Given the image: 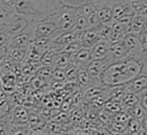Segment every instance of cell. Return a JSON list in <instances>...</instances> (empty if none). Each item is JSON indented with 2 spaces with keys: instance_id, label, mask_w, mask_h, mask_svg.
Returning <instances> with one entry per match:
<instances>
[{
  "instance_id": "6da1fadb",
  "label": "cell",
  "mask_w": 147,
  "mask_h": 135,
  "mask_svg": "<svg viewBox=\"0 0 147 135\" xmlns=\"http://www.w3.org/2000/svg\"><path fill=\"white\" fill-rule=\"evenodd\" d=\"M144 58L140 52H134L121 60L108 63L100 76L101 84L107 87L126 84L141 72Z\"/></svg>"
},
{
  "instance_id": "7a4b0ae2",
  "label": "cell",
  "mask_w": 147,
  "mask_h": 135,
  "mask_svg": "<svg viewBox=\"0 0 147 135\" xmlns=\"http://www.w3.org/2000/svg\"><path fill=\"white\" fill-rule=\"evenodd\" d=\"M56 5V0H15L14 12L37 21L45 17Z\"/></svg>"
},
{
  "instance_id": "3957f363",
  "label": "cell",
  "mask_w": 147,
  "mask_h": 135,
  "mask_svg": "<svg viewBox=\"0 0 147 135\" xmlns=\"http://www.w3.org/2000/svg\"><path fill=\"white\" fill-rule=\"evenodd\" d=\"M111 61L108 58H103V59H91L90 60V62L86 65V69H87V73L90 75L92 85L101 84L100 76H101L103 69Z\"/></svg>"
},
{
  "instance_id": "277c9868",
  "label": "cell",
  "mask_w": 147,
  "mask_h": 135,
  "mask_svg": "<svg viewBox=\"0 0 147 135\" xmlns=\"http://www.w3.org/2000/svg\"><path fill=\"white\" fill-rule=\"evenodd\" d=\"M124 87H125V91H131V92H136V93L146 89L147 88V73L140 72L131 81H129L126 84H124Z\"/></svg>"
},
{
  "instance_id": "5b68a950",
  "label": "cell",
  "mask_w": 147,
  "mask_h": 135,
  "mask_svg": "<svg viewBox=\"0 0 147 135\" xmlns=\"http://www.w3.org/2000/svg\"><path fill=\"white\" fill-rule=\"evenodd\" d=\"M100 39V35L96 28H86L85 30H83L79 35L78 40L80 42L82 46L85 47H92L98 40Z\"/></svg>"
},
{
  "instance_id": "8992f818",
  "label": "cell",
  "mask_w": 147,
  "mask_h": 135,
  "mask_svg": "<svg viewBox=\"0 0 147 135\" xmlns=\"http://www.w3.org/2000/svg\"><path fill=\"white\" fill-rule=\"evenodd\" d=\"M127 51L123 44L122 40L118 42H114V43H109V48H108V55L107 58L113 62L116 60H121L123 58H125L127 55Z\"/></svg>"
},
{
  "instance_id": "52a82bcc",
  "label": "cell",
  "mask_w": 147,
  "mask_h": 135,
  "mask_svg": "<svg viewBox=\"0 0 147 135\" xmlns=\"http://www.w3.org/2000/svg\"><path fill=\"white\" fill-rule=\"evenodd\" d=\"M109 42L108 39L100 38L92 47H91V58L92 59H103L108 55Z\"/></svg>"
},
{
  "instance_id": "ba28073f",
  "label": "cell",
  "mask_w": 147,
  "mask_h": 135,
  "mask_svg": "<svg viewBox=\"0 0 147 135\" xmlns=\"http://www.w3.org/2000/svg\"><path fill=\"white\" fill-rule=\"evenodd\" d=\"M91 48L90 47H85L82 46L77 52H75L74 54L70 55V62L77 65V66H82V65H87L91 60Z\"/></svg>"
},
{
  "instance_id": "9c48e42d",
  "label": "cell",
  "mask_w": 147,
  "mask_h": 135,
  "mask_svg": "<svg viewBox=\"0 0 147 135\" xmlns=\"http://www.w3.org/2000/svg\"><path fill=\"white\" fill-rule=\"evenodd\" d=\"M122 42L127 51V53H133L136 51H139V38H138V33H134V32H126L123 38H122Z\"/></svg>"
},
{
  "instance_id": "30bf717a",
  "label": "cell",
  "mask_w": 147,
  "mask_h": 135,
  "mask_svg": "<svg viewBox=\"0 0 147 135\" xmlns=\"http://www.w3.org/2000/svg\"><path fill=\"white\" fill-rule=\"evenodd\" d=\"M146 25H147V15L134 13L131 18L130 31L134 32V33H139Z\"/></svg>"
},
{
  "instance_id": "8fae6325",
  "label": "cell",
  "mask_w": 147,
  "mask_h": 135,
  "mask_svg": "<svg viewBox=\"0 0 147 135\" xmlns=\"http://www.w3.org/2000/svg\"><path fill=\"white\" fill-rule=\"evenodd\" d=\"M76 83L79 88H84V89H87L92 85L91 83V78H90V75L87 73V69H86V65H82V66H78V72H77V77H76Z\"/></svg>"
},
{
  "instance_id": "7c38bea8",
  "label": "cell",
  "mask_w": 147,
  "mask_h": 135,
  "mask_svg": "<svg viewBox=\"0 0 147 135\" xmlns=\"http://www.w3.org/2000/svg\"><path fill=\"white\" fill-rule=\"evenodd\" d=\"M95 14H96L98 20H99L100 23L111 22V8H110L109 2H106V3L101 5V6H99L95 9Z\"/></svg>"
},
{
  "instance_id": "4fadbf2b",
  "label": "cell",
  "mask_w": 147,
  "mask_h": 135,
  "mask_svg": "<svg viewBox=\"0 0 147 135\" xmlns=\"http://www.w3.org/2000/svg\"><path fill=\"white\" fill-rule=\"evenodd\" d=\"M70 63V54L62 52V51H57L54 57H53V65L55 67H61V68H65Z\"/></svg>"
},
{
  "instance_id": "5bb4252c",
  "label": "cell",
  "mask_w": 147,
  "mask_h": 135,
  "mask_svg": "<svg viewBox=\"0 0 147 135\" xmlns=\"http://www.w3.org/2000/svg\"><path fill=\"white\" fill-rule=\"evenodd\" d=\"M125 126H126L125 134H144L141 121L139 119L130 118Z\"/></svg>"
},
{
  "instance_id": "9a60e30c",
  "label": "cell",
  "mask_w": 147,
  "mask_h": 135,
  "mask_svg": "<svg viewBox=\"0 0 147 135\" xmlns=\"http://www.w3.org/2000/svg\"><path fill=\"white\" fill-rule=\"evenodd\" d=\"M138 103H139L138 93L131 92V91H125V93H124V96L122 97V100H121V104H122L123 108L131 107V106H133Z\"/></svg>"
},
{
  "instance_id": "2e32d148",
  "label": "cell",
  "mask_w": 147,
  "mask_h": 135,
  "mask_svg": "<svg viewBox=\"0 0 147 135\" xmlns=\"http://www.w3.org/2000/svg\"><path fill=\"white\" fill-rule=\"evenodd\" d=\"M14 13H15L14 10L8 9V8H6V7L0 5V29L5 28L9 23V21H10V18H11Z\"/></svg>"
},
{
  "instance_id": "e0dca14e",
  "label": "cell",
  "mask_w": 147,
  "mask_h": 135,
  "mask_svg": "<svg viewBox=\"0 0 147 135\" xmlns=\"http://www.w3.org/2000/svg\"><path fill=\"white\" fill-rule=\"evenodd\" d=\"M138 38H139V51L144 57H146L147 55V25L138 33Z\"/></svg>"
},
{
  "instance_id": "ac0fdd59",
  "label": "cell",
  "mask_w": 147,
  "mask_h": 135,
  "mask_svg": "<svg viewBox=\"0 0 147 135\" xmlns=\"http://www.w3.org/2000/svg\"><path fill=\"white\" fill-rule=\"evenodd\" d=\"M127 112H129V114L131 115V118H136V119H139V120H141V118L146 114V110L138 103V104H136V105H133V106H131V107H127V108H125Z\"/></svg>"
},
{
  "instance_id": "d6986e66",
  "label": "cell",
  "mask_w": 147,
  "mask_h": 135,
  "mask_svg": "<svg viewBox=\"0 0 147 135\" xmlns=\"http://www.w3.org/2000/svg\"><path fill=\"white\" fill-rule=\"evenodd\" d=\"M130 118H131V115L129 114V112L125 108H122V110L115 112L114 114H111V120L113 121L121 122V123H124V125H126V122L129 121Z\"/></svg>"
},
{
  "instance_id": "ffe728a7",
  "label": "cell",
  "mask_w": 147,
  "mask_h": 135,
  "mask_svg": "<svg viewBox=\"0 0 147 135\" xmlns=\"http://www.w3.org/2000/svg\"><path fill=\"white\" fill-rule=\"evenodd\" d=\"M102 105H103V108H105L107 112H109L110 114H114L115 112H117V111H119V110L123 108L121 102L113 100V99H107Z\"/></svg>"
},
{
  "instance_id": "44dd1931",
  "label": "cell",
  "mask_w": 147,
  "mask_h": 135,
  "mask_svg": "<svg viewBox=\"0 0 147 135\" xmlns=\"http://www.w3.org/2000/svg\"><path fill=\"white\" fill-rule=\"evenodd\" d=\"M111 23L113 22H106V23H100L96 29L99 31V35H100V38L102 39H108L109 36H110V32H111Z\"/></svg>"
},
{
  "instance_id": "7402d4cb",
  "label": "cell",
  "mask_w": 147,
  "mask_h": 135,
  "mask_svg": "<svg viewBox=\"0 0 147 135\" xmlns=\"http://www.w3.org/2000/svg\"><path fill=\"white\" fill-rule=\"evenodd\" d=\"M107 126H108L109 133H113V134H125L126 126H125L124 123L116 122V121H113V120H111Z\"/></svg>"
},
{
  "instance_id": "603a6c76",
  "label": "cell",
  "mask_w": 147,
  "mask_h": 135,
  "mask_svg": "<svg viewBox=\"0 0 147 135\" xmlns=\"http://www.w3.org/2000/svg\"><path fill=\"white\" fill-rule=\"evenodd\" d=\"M80 47H82L80 42H79V40H74V42H71V43L64 45V46L61 48V51H62V52H65V53H68V54L71 55V54H74L75 52H77Z\"/></svg>"
},
{
  "instance_id": "cb8c5ba5",
  "label": "cell",
  "mask_w": 147,
  "mask_h": 135,
  "mask_svg": "<svg viewBox=\"0 0 147 135\" xmlns=\"http://www.w3.org/2000/svg\"><path fill=\"white\" fill-rule=\"evenodd\" d=\"M86 20H87V27H88V28H96V27L100 24V22H99V20H98V16H96V14H95V10L92 12V13H90V14L86 16Z\"/></svg>"
},
{
  "instance_id": "d4e9b609",
  "label": "cell",
  "mask_w": 147,
  "mask_h": 135,
  "mask_svg": "<svg viewBox=\"0 0 147 135\" xmlns=\"http://www.w3.org/2000/svg\"><path fill=\"white\" fill-rule=\"evenodd\" d=\"M132 7L134 9V13L147 15V0H142L141 2H139V3H137Z\"/></svg>"
},
{
  "instance_id": "484cf974",
  "label": "cell",
  "mask_w": 147,
  "mask_h": 135,
  "mask_svg": "<svg viewBox=\"0 0 147 135\" xmlns=\"http://www.w3.org/2000/svg\"><path fill=\"white\" fill-rule=\"evenodd\" d=\"M138 97H139V104L147 111V88L139 91L138 92Z\"/></svg>"
},
{
  "instance_id": "4316f807",
  "label": "cell",
  "mask_w": 147,
  "mask_h": 135,
  "mask_svg": "<svg viewBox=\"0 0 147 135\" xmlns=\"http://www.w3.org/2000/svg\"><path fill=\"white\" fill-rule=\"evenodd\" d=\"M14 3H15V0H0V5L8 8V9H11L14 10Z\"/></svg>"
},
{
  "instance_id": "83f0119b",
  "label": "cell",
  "mask_w": 147,
  "mask_h": 135,
  "mask_svg": "<svg viewBox=\"0 0 147 135\" xmlns=\"http://www.w3.org/2000/svg\"><path fill=\"white\" fill-rule=\"evenodd\" d=\"M141 126H142V130H144V134H147V112L146 114L141 118Z\"/></svg>"
},
{
  "instance_id": "f1b7e54d",
  "label": "cell",
  "mask_w": 147,
  "mask_h": 135,
  "mask_svg": "<svg viewBox=\"0 0 147 135\" xmlns=\"http://www.w3.org/2000/svg\"><path fill=\"white\" fill-rule=\"evenodd\" d=\"M131 6H134V5H137V3H139V2H141L142 0H126Z\"/></svg>"
}]
</instances>
